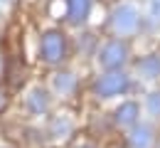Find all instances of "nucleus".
I'll use <instances>...</instances> for the list:
<instances>
[{"label": "nucleus", "instance_id": "obj_9", "mask_svg": "<svg viewBox=\"0 0 160 148\" xmlns=\"http://www.w3.org/2000/svg\"><path fill=\"white\" fill-rule=\"evenodd\" d=\"M138 72L140 77H145V79H158L160 77V54H145V57H140L138 59Z\"/></svg>", "mask_w": 160, "mask_h": 148}, {"label": "nucleus", "instance_id": "obj_6", "mask_svg": "<svg viewBox=\"0 0 160 148\" xmlns=\"http://www.w3.org/2000/svg\"><path fill=\"white\" fill-rule=\"evenodd\" d=\"M126 141H128L131 148H153V143H155V131H153V126H148V124H136V126L128 131Z\"/></svg>", "mask_w": 160, "mask_h": 148}, {"label": "nucleus", "instance_id": "obj_10", "mask_svg": "<svg viewBox=\"0 0 160 148\" xmlns=\"http://www.w3.org/2000/svg\"><path fill=\"white\" fill-rule=\"evenodd\" d=\"M52 138H67L72 133V121L64 119V116H54L52 124H49V131H47Z\"/></svg>", "mask_w": 160, "mask_h": 148}, {"label": "nucleus", "instance_id": "obj_5", "mask_svg": "<svg viewBox=\"0 0 160 148\" xmlns=\"http://www.w3.org/2000/svg\"><path fill=\"white\" fill-rule=\"evenodd\" d=\"M25 109L30 116H44L49 111V94L42 89V86H35L27 91L25 96Z\"/></svg>", "mask_w": 160, "mask_h": 148}, {"label": "nucleus", "instance_id": "obj_2", "mask_svg": "<svg viewBox=\"0 0 160 148\" xmlns=\"http://www.w3.org/2000/svg\"><path fill=\"white\" fill-rule=\"evenodd\" d=\"M131 89V77L126 72H106L101 74L99 79L94 82V94L99 99H111V96H118V94H126Z\"/></svg>", "mask_w": 160, "mask_h": 148}, {"label": "nucleus", "instance_id": "obj_17", "mask_svg": "<svg viewBox=\"0 0 160 148\" xmlns=\"http://www.w3.org/2000/svg\"><path fill=\"white\" fill-rule=\"evenodd\" d=\"M158 148H160V146H158Z\"/></svg>", "mask_w": 160, "mask_h": 148}, {"label": "nucleus", "instance_id": "obj_15", "mask_svg": "<svg viewBox=\"0 0 160 148\" xmlns=\"http://www.w3.org/2000/svg\"><path fill=\"white\" fill-rule=\"evenodd\" d=\"M74 148H96V146H94V143H77Z\"/></svg>", "mask_w": 160, "mask_h": 148}, {"label": "nucleus", "instance_id": "obj_11", "mask_svg": "<svg viewBox=\"0 0 160 148\" xmlns=\"http://www.w3.org/2000/svg\"><path fill=\"white\" fill-rule=\"evenodd\" d=\"M74 86H77V79H74L72 72H59V74H54V89H57L59 94H72Z\"/></svg>", "mask_w": 160, "mask_h": 148}, {"label": "nucleus", "instance_id": "obj_16", "mask_svg": "<svg viewBox=\"0 0 160 148\" xmlns=\"http://www.w3.org/2000/svg\"><path fill=\"white\" fill-rule=\"evenodd\" d=\"M0 148H12V146H0Z\"/></svg>", "mask_w": 160, "mask_h": 148}, {"label": "nucleus", "instance_id": "obj_14", "mask_svg": "<svg viewBox=\"0 0 160 148\" xmlns=\"http://www.w3.org/2000/svg\"><path fill=\"white\" fill-rule=\"evenodd\" d=\"M2 106H5V91H2V86H0V111H2Z\"/></svg>", "mask_w": 160, "mask_h": 148}, {"label": "nucleus", "instance_id": "obj_12", "mask_svg": "<svg viewBox=\"0 0 160 148\" xmlns=\"http://www.w3.org/2000/svg\"><path fill=\"white\" fill-rule=\"evenodd\" d=\"M145 109L153 119H160V91H150L145 99Z\"/></svg>", "mask_w": 160, "mask_h": 148}, {"label": "nucleus", "instance_id": "obj_1", "mask_svg": "<svg viewBox=\"0 0 160 148\" xmlns=\"http://www.w3.org/2000/svg\"><path fill=\"white\" fill-rule=\"evenodd\" d=\"M40 57L44 64H62L67 59V37L59 30H47L40 40Z\"/></svg>", "mask_w": 160, "mask_h": 148}, {"label": "nucleus", "instance_id": "obj_8", "mask_svg": "<svg viewBox=\"0 0 160 148\" xmlns=\"http://www.w3.org/2000/svg\"><path fill=\"white\" fill-rule=\"evenodd\" d=\"M91 0H67V20L72 25H81L89 18Z\"/></svg>", "mask_w": 160, "mask_h": 148}, {"label": "nucleus", "instance_id": "obj_4", "mask_svg": "<svg viewBox=\"0 0 160 148\" xmlns=\"http://www.w3.org/2000/svg\"><path fill=\"white\" fill-rule=\"evenodd\" d=\"M111 25H113L116 35H133L140 25V15L133 5H118L111 15Z\"/></svg>", "mask_w": 160, "mask_h": 148}, {"label": "nucleus", "instance_id": "obj_3", "mask_svg": "<svg viewBox=\"0 0 160 148\" xmlns=\"http://www.w3.org/2000/svg\"><path fill=\"white\" fill-rule=\"evenodd\" d=\"M128 59V47L123 40H108L99 49V64L106 72H118Z\"/></svg>", "mask_w": 160, "mask_h": 148}, {"label": "nucleus", "instance_id": "obj_13", "mask_svg": "<svg viewBox=\"0 0 160 148\" xmlns=\"http://www.w3.org/2000/svg\"><path fill=\"white\" fill-rule=\"evenodd\" d=\"M160 22V0L153 3V13H150V25H158Z\"/></svg>", "mask_w": 160, "mask_h": 148}, {"label": "nucleus", "instance_id": "obj_7", "mask_svg": "<svg viewBox=\"0 0 160 148\" xmlns=\"http://www.w3.org/2000/svg\"><path fill=\"white\" fill-rule=\"evenodd\" d=\"M138 116H140V106L136 101H123V104L113 111V121L116 126L121 128H133L138 124Z\"/></svg>", "mask_w": 160, "mask_h": 148}]
</instances>
